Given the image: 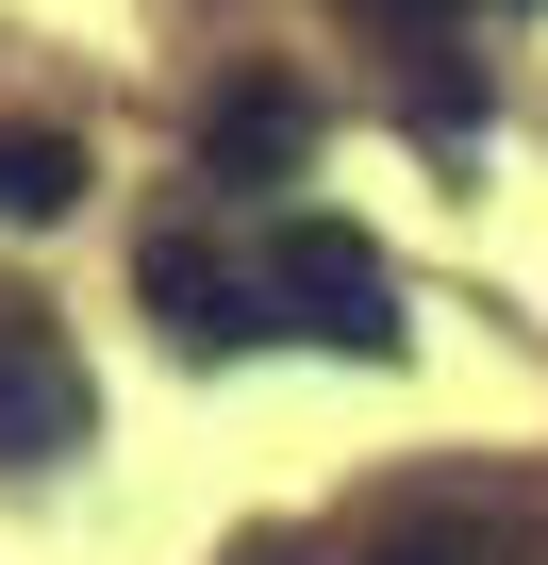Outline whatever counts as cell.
<instances>
[{
    "mask_svg": "<svg viewBox=\"0 0 548 565\" xmlns=\"http://www.w3.org/2000/svg\"><path fill=\"white\" fill-rule=\"evenodd\" d=\"M249 300H266V333H316V350H350V366H399V266H383L350 216H266Z\"/></svg>",
    "mask_w": 548,
    "mask_h": 565,
    "instance_id": "1",
    "label": "cell"
},
{
    "mask_svg": "<svg viewBox=\"0 0 548 565\" xmlns=\"http://www.w3.org/2000/svg\"><path fill=\"white\" fill-rule=\"evenodd\" d=\"M84 350L51 333V300H0V466H67L84 449Z\"/></svg>",
    "mask_w": 548,
    "mask_h": 565,
    "instance_id": "2",
    "label": "cell"
},
{
    "mask_svg": "<svg viewBox=\"0 0 548 565\" xmlns=\"http://www.w3.org/2000/svg\"><path fill=\"white\" fill-rule=\"evenodd\" d=\"M133 282H150V317H166L183 350H233V333H266V300H249V266H233L216 233H150V266H133Z\"/></svg>",
    "mask_w": 548,
    "mask_h": 565,
    "instance_id": "3",
    "label": "cell"
},
{
    "mask_svg": "<svg viewBox=\"0 0 548 565\" xmlns=\"http://www.w3.org/2000/svg\"><path fill=\"white\" fill-rule=\"evenodd\" d=\"M300 150H316V100H300V84H233V100L200 117V167H216V183H249V167L283 183Z\"/></svg>",
    "mask_w": 548,
    "mask_h": 565,
    "instance_id": "4",
    "label": "cell"
},
{
    "mask_svg": "<svg viewBox=\"0 0 548 565\" xmlns=\"http://www.w3.org/2000/svg\"><path fill=\"white\" fill-rule=\"evenodd\" d=\"M67 200H84V150H67V134H0V216H18V233H51Z\"/></svg>",
    "mask_w": 548,
    "mask_h": 565,
    "instance_id": "5",
    "label": "cell"
},
{
    "mask_svg": "<svg viewBox=\"0 0 548 565\" xmlns=\"http://www.w3.org/2000/svg\"><path fill=\"white\" fill-rule=\"evenodd\" d=\"M366 565H482V532H383Z\"/></svg>",
    "mask_w": 548,
    "mask_h": 565,
    "instance_id": "6",
    "label": "cell"
},
{
    "mask_svg": "<svg viewBox=\"0 0 548 565\" xmlns=\"http://www.w3.org/2000/svg\"><path fill=\"white\" fill-rule=\"evenodd\" d=\"M482 18H498V0H482Z\"/></svg>",
    "mask_w": 548,
    "mask_h": 565,
    "instance_id": "7",
    "label": "cell"
}]
</instances>
